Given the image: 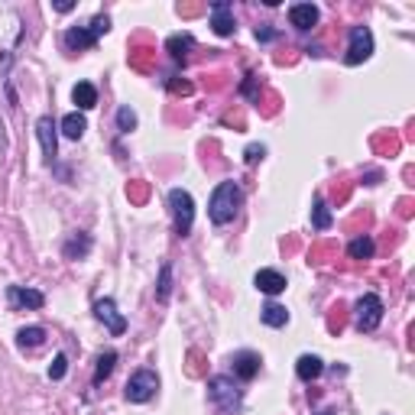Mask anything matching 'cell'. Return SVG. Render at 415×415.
I'll list each match as a JSON object with an SVG mask.
<instances>
[{"mask_svg":"<svg viewBox=\"0 0 415 415\" xmlns=\"http://www.w3.org/2000/svg\"><path fill=\"white\" fill-rule=\"evenodd\" d=\"M17 341H20V347H36V344L46 341V331L32 325V328H23L20 334H17Z\"/></svg>","mask_w":415,"mask_h":415,"instance_id":"obj_22","label":"cell"},{"mask_svg":"<svg viewBox=\"0 0 415 415\" xmlns=\"http://www.w3.org/2000/svg\"><path fill=\"white\" fill-rule=\"evenodd\" d=\"M95 318L101 321V325H107V331H110L114 338H120V334L127 331V321H124V315L117 311L114 298H97L95 302Z\"/></svg>","mask_w":415,"mask_h":415,"instance_id":"obj_7","label":"cell"},{"mask_svg":"<svg viewBox=\"0 0 415 415\" xmlns=\"http://www.w3.org/2000/svg\"><path fill=\"white\" fill-rule=\"evenodd\" d=\"M240 204H244V192L237 182H221L211 192V202H208V218L214 224H231L240 214Z\"/></svg>","mask_w":415,"mask_h":415,"instance_id":"obj_1","label":"cell"},{"mask_svg":"<svg viewBox=\"0 0 415 415\" xmlns=\"http://www.w3.org/2000/svg\"><path fill=\"white\" fill-rule=\"evenodd\" d=\"M88 30L95 32V36H101V32H107V30H110V20H107V17H95V20H91V26H88Z\"/></svg>","mask_w":415,"mask_h":415,"instance_id":"obj_28","label":"cell"},{"mask_svg":"<svg viewBox=\"0 0 415 415\" xmlns=\"http://www.w3.org/2000/svg\"><path fill=\"white\" fill-rule=\"evenodd\" d=\"M85 130H88V120H85V114H68V117H62V133L68 139H81L85 137Z\"/></svg>","mask_w":415,"mask_h":415,"instance_id":"obj_18","label":"cell"},{"mask_svg":"<svg viewBox=\"0 0 415 415\" xmlns=\"http://www.w3.org/2000/svg\"><path fill=\"white\" fill-rule=\"evenodd\" d=\"M234 373L240 380H253L256 373H260V357L253 351H240L234 357Z\"/></svg>","mask_w":415,"mask_h":415,"instance_id":"obj_13","label":"cell"},{"mask_svg":"<svg viewBox=\"0 0 415 415\" xmlns=\"http://www.w3.org/2000/svg\"><path fill=\"white\" fill-rule=\"evenodd\" d=\"M95 43H97V36L91 30H85V26L65 32V46H68V49H91Z\"/></svg>","mask_w":415,"mask_h":415,"instance_id":"obj_16","label":"cell"},{"mask_svg":"<svg viewBox=\"0 0 415 415\" xmlns=\"http://www.w3.org/2000/svg\"><path fill=\"white\" fill-rule=\"evenodd\" d=\"M321 415H331V412H321Z\"/></svg>","mask_w":415,"mask_h":415,"instance_id":"obj_31","label":"cell"},{"mask_svg":"<svg viewBox=\"0 0 415 415\" xmlns=\"http://www.w3.org/2000/svg\"><path fill=\"white\" fill-rule=\"evenodd\" d=\"M315 227H318V231L331 227V214H328V208H325V202H315Z\"/></svg>","mask_w":415,"mask_h":415,"instance_id":"obj_25","label":"cell"},{"mask_svg":"<svg viewBox=\"0 0 415 415\" xmlns=\"http://www.w3.org/2000/svg\"><path fill=\"white\" fill-rule=\"evenodd\" d=\"M117 127H120V133H130V130L137 127V114H133L130 107H120L117 110Z\"/></svg>","mask_w":415,"mask_h":415,"instance_id":"obj_23","label":"cell"},{"mask_svg":"<svg viewBox=\"0 0 415 415\" xmlns=\"http://www.w3.org/2000/svg\"><path fill=\"white\" fill-rule=\"evenodd\" d=\"M72 101L78 104V110H91L97 104V88L91 81H78L72 91Z\"/></svg>","mask_w":415,"mask_h":415,"instance_id":"obj_14","label":"cell"},{"mask_svg":"<svg viewBox=\"0 0 415 415\" xmlns=\"http://www.w3.org/2000/svg\"><path fill=\"white\" fill-rule=\"evenodd\" d=\"M289 23H292L296 30H311V26L318 23V7H315V3H296V7H289Z\"/></svg>","mask_w":415,"mask_h":415,"instance_id":"obj_12","label":"cell"},{"mask_svg":"<svg viewBox=\"0 0 415 415\" xmlns=\"http://www.w3.org/2000/svg\"><path fill=\"white\" fill-rule=\"evenodd\" d=\"M357 328L360 331H376L380 328V321H383V298L367 292V296L357 302Z\"/></svg>","mask_w":415,"mask_h":415,"instance_id":"obj_5","label":"cell"},{"mask_svg":"<svg viewBox=\"0 0 415 415\" xmlns=\"http://www.w3.org/2000/svg\"><path fill=\"white\" fill-rule=\"evenodd\" d=\"M169 52H172V59H185V55H189V49H192V36H189V32H185V36H172L169 43Z\"/></svg>","mask_w":415,"mask_h":415,"instance_id":"obj_21","label":"cell"},{"mask_svg":"<svg viewBox=\"0 0 415 415\" xmlns=\"http://www.w3.org/2000/svg\"><path fill=\"white\" fill-rule=\"evenodd\" d=\"M321 370H325V363H321V357H315V354H305V357H298L296 363V373L298 380H315V376H321Z\"/></svg>","mask_w":415,"mask_h":415,"instance_id":"obj_15","label":"cell"},{"mask_svg":"<svg viewBox=\"0 0 415 415\" xmlns=\"http://www.w3.org/2000/svg\"><path fill=\"white\" fill-rule=\"evenodd\" d=\"M169 289H172V269L162 267V269H160V289H156L160 302H166V298H169Z\"/></svg>","mask_w":415,"mask_h":415,"instance_id":"obj_24","label":"cell"},{"mask_svg":"<svg viewBox=\"0 0 415 415\" xmlns=\"http://www.w3.org/2000/svg\"><path fill=\"white\" fill-rule=\"evenodd\" d=\"M208 396H211V403L218 405L224 415H234L237 409H240V386H237L231 376H211Z\"/></svg>","mask_w":415,"mask_h":415,"instance_id":"obj_2","label":"cell"},{"mask_svg":"<svg viewBox=\"0 0 415 415\" xmlns=\"http://www.w3.org/2000/svg\"><path fill=\"white\" fill-rule=\"evenodd\" d=\"M55 10H59V13H68V10H75V3H72V0H59V3H55Z\"/></svg>","mask_w":415,"mask_h":415,"instance_id":"obj_30","label":"cell"},{"mask_svg":"<svg viewBox=\"0 0 415 415\" xmlns=\"http://www.w3.org/2000/svg\"><path fill=\"white\" fill-rule=\"evenodd\" d=\"M373 250H376V244H373L370 237H357V240H351V247H347V253H351L354 260H370Z\"/></svg>","mask_w":415,"mask_h":415,"instance_id":"obj_20","label":"cell"},{"mask_svg":"<svg viewBox=\"0 0 415 415\" xmlns=\"http://www.w3.org/2000/svg\"><path fill=\"white\" fill-rule=\"evenodd\" d=\"M7 298H10L17 309H43L46 305L43 292H36V289H23V286H10L7 289Z\"/></svg>","mask_w":415,"mask_h":415,"instance_id":"obj_9","label":"cell"},{"mask_svg":"<svg viewBox=\"0 0 415 415\" xmlns=\"http://www.w3.org/2000/svg\"><path fill=\"white\" fill-rule=\"evenodd\" d=\"M169 208H172V221H175V234L179 237H189L195 224V202L192 195L185 189H172L169 192Z\"/></svg>","mask_w":415,"mask_h":415,"instance_id":"obj_3","label":"cell"},{"mask_svg":"<svg viewBox=\"0 0 415 415\" xmlns=\"http://www.w3.org/2000/svg\"><path fill=\"white\" fill-rule=\"evenodd\" d=\"M253 286L260 292H267V296H279L282 289H286V276L279 273V269H260L253 276Z\"/></svg>","mask_w":415,"mask_h":415,"instance_id":"obj_11","label":"cell"},{"mask_svg":"<svg viewBox=\"0 0 415 415\" xmlns=\"http://www.w3.org/2000/svg\"><path fill=\"white\" fill-rule=\"evenodd\" d=\"M256 160H263V146H250V149H247V162H256Z\"/></svg>","mask_w":415,"mask_h":415,"instance_id":"obj_29","label":"cell"},{"mask_svg":"<svg viewBox=\"0 0 415 415\" xmlns=\"http://www.w3.org/2000/svg\"><path fill=\"white\" fill-rule=\"evenodd\" d=\"M88 247H91V240H88V237H81V244H78V240H72V244L65 247V256H68V260H75V256L85 253Z\"/></svg>","mask_w":415,"mask_h":415,"instance_id":"obj_26","label":"cell"},{"mask_svg":"<svg viewBox=\"0 0 415 415\" xmlns=\"http://www.w3.org/2000/svg\"><path fill=\"white\" fill-rule=\"evenodd\" d=\"M156 389H160V376H156L153 370H137L127 380L124 396H127L130 403H149V399L156 396Z\"/></svg>","mask_w":415,"mask_h":415,"instance_id":"obj_4","label":"cell"},{"mask_svg":"<svg viewBox=\"0 0 415 415\" xmlns=\"http://www.w3.org/2000/svg\"><path fill=\"white\" fill-rule=\"evenodd\" d=\"M211 26L218 36H231V32H234V13H231V3H227V0L211 3Z\"/></svg>","mask_w":415,"mask_h":415,"instance_id":"obj_10","label":"cell"},{"mask_svg":"<svg viewBox=\"0 0 415 415\" xmlns=\"http://www.w3.org/2000/svg\"><path fill=\"white\" fill-rule=\"evenodd\" d=\"M36 133H39V143H43V156L46 162H55L59 156V137H55V120L46 114V117L36 120Z\"/></svg>","mask_w":415,"mask_h":415,"instance_id":"obj_8","label":"cell"},{"mask_svg":"<svg viewBox=\"0 0 415 415\" xmlns=\"http://www.w3.org/2000/svg\"><path fill=\"white\" fill-rule=\"evenodd\" d=\"M114 363H117V354H114V351H107V354H101V357H97L95 386H101V383H104V380H107V376L114 373Z\"/></svg>","mask_w":415,"mask_h":415,"instance_id":"obj_19","label":"cell"},{"mask_svg":"<svg viewBox=\"0 0 415 415\" xmlns=\"http://www.w3.org/2000/svg\"><path fill=\"white\" fill-rule=\"evenodd\" d=\"M65 367H68V360H65V354H59V357L52 360V367H49V376H52V380H62Z\"/></svg>","mask_w":415,"mask_h":415,"instance_id":"obj_27","label":"cell"},{"mask_svg":"<svg viewBox=\"0 0 415 415\" xmlns=\"http://www.w3.org/2000/svg\"><path fill=\"white\" fill-rule=\"evenodd\" d=\"M260 318H263V325H269V328H282V325H289V311L282 309L279 302H269V305H263Z\"/></svg>","mask_w":415,"mask_h":415,"instance_id":"obj_17","label":"cell"},{"mask_svg":"<svg viewBox=\"0 0 415 415\" xmlns=\"http://www.w3.org/2000/svg\"><path fill=\"white\" fill-rule=\"evenodd\" d=\"M373 55V32L370 26H354L351 30V46H347V55L344 62L347 65H360Z\"/></svg>","mask_w":415,"mask_h":415,"instance_id":"obj_6","label":"cell"}]
</instances>
